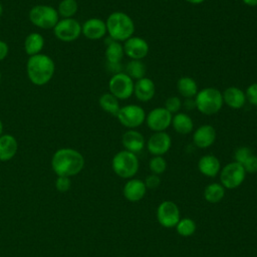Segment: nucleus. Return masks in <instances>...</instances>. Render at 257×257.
Instances as JSON below:
<instances>
[{
	"mask_svg": "<svg viewBox=\"0 0 257 257\" xmlns=\"http://www.w3.org/2000/svg\"><path fill=\"white\" fill-rule=\"evenodd\" d=\"M222 95L224 103L233 109L242 108L247 101L245 91L237 86L227 87L222 92Z\"/></svg>",
	"mask_w": 257,
	"mask_h": 257,
	"instance_id": "19",
	"label": "nucleus"
},
{
	"mask_svg": "<svg viewBox=\"0 0 257 257\" xmlns=\"http://www.w3.org/2000/svg\"><path fill=\"white\" fill-rule=\"evenodd\" d=\"M172 125L180 135H189L194 130L193 119L186 112L175 113L172 119Z\"/></svg>",
	"mask_w": 257,
	"mask_h": 257,
	"instance_id": "24",
	"label": "nucleus"
},
{
	"mask_svg": "<svg viewBox=\"0 0 257 257\" xmlns=\"http://www.w3.org/2000/svg\"><path fill=\"white\" fill-rule=\"evenodd\" d=\"M185 1H187L188 3L193 4V5H199V4H202L203 2H205L206 0H185Z\"/></svg>",
	"mask_w": 257,
	"mask_h": 257,
	"instance_id": "43",
	"label": "nucleus"
},
{
	"mask_svg": "<svg viewBox=\"0 0 257 257\" xmlns=\"http://www.w3.org/2000/svg\"><path fill=\"white\" fill-rule=\"evenodd\" d=\"M105 59L108 63H119L124 55L123 45L115 40L110 38V41L106 44L105 48Z\"/></svg>",
	"mask_w": 257,
	"mask_h": 257,
	"instance_id": "26",
	"label": "nucleus"
},
{
	"mask_svg": "<svg viewBox=\"0 0 257 257\" xmlns=\"http://www.w3.org/2000/svg\"><path fill=\"white\" fill-rule=\"evenodd\" d=\"M2 13H3V6H2V4L0 3V16L2 15Z\"/></svg>",
	"mask_w": 257,
	"mask_h": 257,
	"instance_id": "45",
	"label": "nucleus"
},
{
	"mask_svg": "<svg viewBox=\"0 0 257 257\" xmlns=\"http://www.w3.org/2000/svg\"><path fill=\"white\" fill-rule=\"evenodd\" d=\"M253 154H252V151L250 148L248 147H239L235 152H234V160L235 162L243 165L244 162L249 158L251 157Z\"/></svg>",
	"mask_w": 257,
	"mask_h": 257,
	"instance_id": "34",
	"label": "nucleus"
},
{
	"mask_svg": "<svg viewBox=\"0 0 257 257\" xmlns=\"http://www.w3.org/2000/svg\"><path fill=\"white\" fill-rule=\"evenodd\" d=\"M71 186V181L69 179V177H62V176H58L56 181H55V188L61 192V193H65L70 189Z\"/></svg>",
	"mask_w": 257,
	"mask_h": 257,
	"instance_id": "36",
	"label": "nucleus"
},
{
	"mask_svg": "<svg viewBox=\"0 0 257 257\" xmlns=\"http://www.w3.org/2000/svg\"><path fill=\"white\" fill-rule=\"evenodd\" d=\"M198 169L200 173L206 177H216L221 171V164L219 159L214 155H205L198 162Z\"/></svg>",
	"mask_w": 257,
	"mask_h": 257,
	"instance_id": "21",
	"label": "nucleus"
},
{
	"mask_svg": "<svg viewBox=\"0 0 257 257\" xmlns=\"http://www.w3.org/2000/svg\"><path fill=\"white\" fill-rule=\"evenodd\" d=\"M78 10L76 0H61L57 7V12L61 18H73Z\"/></svg>",
	"mask_w": 257,
	"mask_h": 257,
	"instance_id": "30",
	"label": "nucleus"
},
{
	"mask_svg": "<svg viewBox=\"0 0 257 257\" xmlns=\"http://www.w3.org/2000/svg\"><path fill=\"white\" fill-rule=\"evenodd\" d=\"M147 191L145 182L139 179L128 180L123 187V196L130 202L141 201Z\"/></svg>",
	"mask_w": 257,
	"mask_h": 257,
	"instance_id": "20",
	"label": "nucleus"
},
{
	"mask_svg": "<svg viewBox=\"0 0 257 257\" xmlns=\"http://www.w3.org/2000/svg\"><path fill=\"white\" fill-rule=\"evenodd\" d=\"M18 150V143L15 137L6 134L0 137V161L6 162L14 158Z\"/></svg>",
	"mask_w": 257,
	"mask_h": 257,
	"instance_id": "22",
	"label": "nucleus"
},
{
	"mask_svg": "<svg viewBox=\"0 0 257 257\" xmlns=\"http://www.w3.org/2000/svg\"><path fill=\"white\" fill-rule=\"evenodd\" d=\"M135 82L125 72L112 74L108 81V90L117 99H127L134 93Z\"/></svg>",
	"mask_w": 257,
	"mask_h": 257,
	"instance_id": "8",
	"label": "nucleus"
},
{
	"mask_svg": "<svg viewBox=\"0 0 257 257\" xmlns=\"http://www.w3.org/2000/svg\"><path fill=\"white\" fill-rule=\"evenodd\" d=\"M245 95H246V100L249 103L257 106V82H254L247 87L245 91Z\"/></svg>",
	"mask_w": 257,
	"mask_h": 257,
	"instance_id": "35",
	"label": "nucleus"
},
{
	"mask_svg": "<svg viewBox=\"0 0 257 257\" xmlns=\"http://www.w3.org/2000/svg\"><path fill=\"white\" fill-rule=\"evenodd\" d=\"M196 223L190 218H182L176 225V230L179 235L183 237L192 236L196 231Z\"/></svg>",
	"mask_w": 257,
	"mask_h": 257,
	"instance_id": "31",
	"label": "nucleus"
},
{
	"mask_svg": "<svg viewBox=\"0 0 257 257\" xmlns=\"http://www.w3.org/2000/svg\"><path fill=\"white\" fill-rule=\"evenodd\" d=\"M177 89L185 98H193L198 93V84L196 80L190 76H183L177 81Z\"/></svg>",
	"mask_w": 257,
	"mask_h": 257,
	"instance_id": "25",
	"label": "nucleus"
},
{
	"mask_svg": "<svg viewBox=\"0 0 257 257\" xmlns=\"http://www.w3.org/2000/svg\"><path fill=\"white\" fill-rule=\"evenodd\" d=\"M124 69H125V73L132 79H137V80L145 77L147 73V67L142 60L131 59L126 63Z\"/></svg>",
	"mask_w": 257,
	"mask_h": 257,
	"instance_id": "29",
	"label": "nucleus"
},
{
	"mask_svg": "<svg viewBox=\"0 0 257 257\" xmlns=\"http://www.w3.org/2000/svg\"><path fill=\"white\" fill-rule=\"evenodd\" d=\"M51 167L57 176L72 177L80 173L83 169L84 158L74 149L61 148L53 154Z\"/></svg>",
	"mask_w": 257,
	"mask_h": 257,
	"instance_id": "1",
	"label": "nucleus"
},
{
	"mask_svg": "<svg viewBox=\"0 0 257 257\" xmlns=\"http://www.w3.org/2000/svg\"><path fill=\"white\" fill-rule=\"evenodd\" d=\"M173 114L164 106L153 108L146 115V123L153 132H165L172 124Z\"/></svg>",
	"mask_w": 257,
	"mask_h": 257,
	"instance_id": "11",
	"label": "nucleus"
},
{
	"mask_svg": "<svg viewBox=\"0 0 257 257\" xmlns=\"http://www.w3.org/2000/svg\"><path fill=\"white\" fill-rule=\"evenodd\" d=\"M182 105H184L185 109H187V110H193L194 108H196L195 99H193V98H186Z\"/></svg>",
	"mask_w": 257,
	"mask_h": 257,
	"instance_id": "41",
	"label": "nucleus"
},
{
	"mask_svg": "<svg viewBox=\"0 0 257 257\" xmlns=\"http://www.w3.org/2000/svg\"><path fill=\"white\" fill-rule=\"evenodd\" d=\"M172 146V139L166 132L154 133L147 142L148 151L154 156H163L169 152Z\"/></svg>",
	"mask_w": 257,
	"mask_h": 257,
	"instance_id": "14",
	"label": "nucleus"
},
{
	"mask_svg": "<svg viewBox=\"0 0 257 257\" xmlns=\"http://www.w3.org/2000/svg\"><path fill=\"white\" fill-rule=\"evenodd\" d=\"M182 104L183 102L179 96H170L166 99L164 107L173 114L179 112V110L182 107Z\"/></svg>",
	"mask_w": 257,
	"mask_h": 257,
	"instance_id": "33",
	"label": "nucleus"
},
{
	"mask_svg": "<svg viewBox=\"0 0 257 257\" xmlns=\"http://www.w3.org/2000/svg\"><path fill=\"white\" fill-rule=\"evenodd\" d=\"M242 166L246 173H250V174L257 173V156L252 155L244 162Z\"/></svg>",
	"mask_w": 257,
	"mask_h": 257,
	"instance_id": "37",
	"label": "nucleus"
},
{
	"mask_svg": "<svg viewBox=\"0 0 257 257\" xmlns=\"http://www.w3.org/2000/svg\"><path fill=\"white\" fill-rule=\"evenodd\" d=\"M106 67L113 74L122 72L121 71V64H120V62L119 63H108V62H106Z\"/></svg>",
	"mask_w": 257,
	"mask_h": 257,
	"instance_id": "40",
	"label": "nucleus"
},
{
	"mask_svg": "<svg viewBox=\"0 0 257 257\" xmlns=\"http://www.w3.org/2000/svg\"><path fill=\"white\" fill-rule=\"evenodd\" d=\"M3 135V123H2V120L0 119V137Z\"/></svg>",
	"mask_w": 257,
	"mask_h": 257,
	"instance_id": "44",
	"label": "nucleus"
},
{
	"mask_svg": "<svg viewBox=\"0 0 257 257\" xmlns=\"http://www.w3.org/2000/svg\"><path fill=\"white\" fill-rule=\"evenodd\" d=\"M54 36L63 42L76 40L81 34V24L74 18H61L53 27Z\"/></svg>",
	"mask_w": 257,
	"mask_h": 257,
	"instance_id": "9",
	"label": "nucleus"
},
{
	"mask_svg": "<svg viewBox=\"0 0 257 257\" xmlns=\"http://www.w3.org/2000/svg\"><path fill=\"white\" fill-rule=\"evenodd\" d=\"M242 2L249 6V7H256L257 6V0H242Z\"/></svg>",
	"mask_w": 257,
	"mask_h": 257,
	"instance_id": "42",
	"label": "nucleus"
},
{
	"mask_svg": "<svg viewBox=\"0 0 257 257\" xmlns=\"http://www.w3.org/2000/svg\"><path fill=\"white\" fill-rule=\"evenodd\" d=\"M121 144L125 151L137 154L144 149L146 141L140 132L136 130H128L122 135Z\"/></svg>",
	"mask_w": 257,
	"mask_h": 257,
	"instance_id": "18",
	"label": "nucleus"
},
{
	"mask_svg": "<svg viewBox=\"0 0 257 257\" xmlns=\"http://www.w3.org/2000/svg\"><path fill=\"white\" fill-rule=\"evenodd\" d=\"M98 103L102 110L114 116H116L120 108L118 99L114 95H112L110 92H105L101 94L98 99Z\"/></svg>",
	"mask_w": 257,
	"mask_h": 257,
	"instance_id": "27",
	"label": "nucleus"
},
{
	"mask_svg": "<svg viewBox=\"0 0 257 257\" xmlns=\"http://www.w3.org/2000/svg\"><path fill=\"white\" fill-rule=\"evenodd\" d=\"M150 170L155 175L163 174L167 169V162L162 156H154L149 164Z\"/></svg>",
	"mask_w": 257,
	"mask_h": 257,
	"instance_id": "32",
	"label": "nucleus"
},
{
	"mask_svg": "<svg viewBox=\"0 0 257 257\" xmlns=\"http://www.w3.org/2000/svg\"><path fill=\"white\" fill-rule=\"evenodd\" d=\"M122 45L124 54L131 59L142 60L149 54L150 51L149 43L145 39L138 36H132L125 40Z\"/></svg>",
	"mask_w": 257,
	"mask_h": 257,
	"instance_id": "13",
	"label": "nucleus"
},
{
	"mask_svg": "<svg viewBox=\"0 0 257 257\" xmlns=\"http://www.w3.org/2000/svg\"><path fill=\"white\" fill-rule=\"evenodd\" d=\"M216 141V130L211 124H202L194 131L193 143L197 148L207 149Z\"/></svg>",
	"mask_w": 257,
	"mask_h": 257,
	"instance_id": "16",
	"label": "nucleus"
},
{
	"mask_svg": "<svg viewBox=\"0 0 257 257\" xmlns=\"http://www.w3.org/2000/svg\"><path fill=\"white\" fill-rule=\"evenodd\" d=\"M106 31L112 40L125 41L135 33L134 20L124 12L115 11L108 15L105 20Z\"/></svg>",
	"mask_w": 257,
	"mask_h": 257,
	"instance_id": "3",
	"label": "nucleus"
},
{
	"mask_svg": "<svg viewBox=\"0 0 257 257\" xmlns=\"http://www.w3.org/2000/svg\"><path fill=\"white\" fill-rule=\"evenodd\" d=\"M245 176L246 172L243 166L234 161L220 171L221 185L227 189H235L244 182Z\"/></svg>",
	"mask_w": 257,
	"mask_h": 257,
	"instance_id": "10",
	"label": "nucleus"
},
{
	"mask_svg": "<svg viewBox=\"0 0 257 257\" xmlns=\"http://www.w3.org/2000/svg\"><path fill=\"white\" fill-rule=\"evenodd\" d=\"M158 222L165 228L176 227L180 221V210L172 201L162 202L157 209Z\"/></svg>",
	"mask_w": 257,
	"mask_h": 257,
	"instance_id": "12",
	"label": "nucleus"
},
{
	"mask_svg": "<svg viewBox=\"0 0 257 257\" xmlns=\"http://www.w3.org/2000/svg\"><path fill=\"white\" fill-rule=\"evenodd\" d=\"M156 93V84L149 77H143L135 82L134 94L142 102H147L153 99Z\"/></svg>",
	"mask_w": 257,
	"mask_h": 257,
	"instance_id": "17",
	"label": "nucleus"
},
{
	"mask_svg": "<svg viewBox=\"0 0 257 257\" xmlns=\"http://www.w3.org/2000/svg\"><path fill=\"white\" fill-rule=\"evenodd\" d=\"M28 18L30 22L41 29H53L59 20L57 9L50 5L39 4L33 6L29 13Z\"/></svg>",
	"mask_w": 257,
	"mask_h": 257,
	"instance_id": "6",
	"label": "nucleus"
},
{
	"mask_svg": "<svg viewBox=\"0 0 257 257\" xmlns=\"http://www.w3.org/2000/svg\"><path fill=\"white\" fill-rule=\"evenodd\" d=\"M194 99L196 108L205 115L219 112L224 104L222 92L215 87H205L199 90Z\"/></svg>",
	"mask_w": 257,
	"mask_h": 257,
	"instance_id": "4",
	"label": "nucleus"
},
{
	"mask_svg": "<svg viewBox=\"0 0 257 257\" xmlns=\"http://www.w3.org/2000/svg\"><path fill=\"white\" fill-rule=\"evenodd\" d=\"M107 33L105 21L100 18L92 17L84 21L81 25V34L90 40H98L105 36Z\"/></svg>",
	"mask_w": 257,
	"mask_h": 257,
	"instance_id": "15",
	"label": "nucleus"
},
{
	"mask_svg": "<svg viewBox=\"0 0 257 257\" xmlns=\"http://www.w3.org/2000/svg\"><path fill=\"white\" fill-rule=\"evenodd\" d=\"M160 184H161V179L158 175H155V174L148 176L145 180V185L147 189H156L160 186Z\"/></svg>",
	"mask_w": 257,
	"mask_h": 257,
	"instance_id": "38",
	"label": "nucleus"
},
{
	"mask_svg": "<svg viewBox=\"0 0 257 257\" xmlns=\"http://www.w3.org/2000/svg\"><path fill=\"white\" fill-rule=\"evenodd\" d=\"M26 72L29 80L38 86L48 83L54 75L55 63L47 54L39 53L29 56L26 63Z\"/></svg>",
	"mask_w": 257,
	"mask_h": 257,
	"instance_id": "2",
	"label": "nucleus"
},
{
	"mask_svg": "<svg viewBox=\"0 0 257 257\" xmlns=\"http://www.w3.org/2000/svg\"><path fill=\"white\" fill-rule=\"evenodd\" d=\"M8 52H9L8 44L5 41L0 40V61H2L7 57Z\"/></svg>",
	"mask_w": 257,
	"mask_h": 257,
	"instance_id": "39",
	"label": "nucleus"
},
{
	"mask_svg": "<svg viewBox=\"0 0 257 257\" xmlns=\"http://www.w3.org/2000/svg\"><path fill=\"white\" fill-rule=\"evenodd\" d=\"M146 115L147 114L141 105L126 104L120 106L116 114V118L124 127L135 130L145 122Z\"/></svg>",
	"mask_w": 257,
	"mask_h": 257,
	"instance_id": "7",
	"label": "nucleus"
},
{
	"mask_svg": "<svg viewBox=\"0 0 257 257\" xmlns=\"http://www.w3.org/2000/svg\"><path fill=\"white\" fill-rule=\"evenodd\" d=\"M111 167L118 177L131 179L139 171V159L136 154L123 150L113 156Z\"/></svg>",
	"mask_w": 257,
	"mask_h": 257,
	"instance_id": "5",
	"label": "nucleus"
},
{
	"mask_svg": "<svg viewBox=\"0 0 257 257\" xmlns=\"http://www.w3.org/2000/svg\"><path fill=\"white\" fill-rule=\"evenodd\" d=\"M44 38L38 32H31L29 33L24 39V50L29 55H36L41 53L44 47Z\"/></svg>",
	"mask_w": 257,
	"mask_h": 257,
	"instance_id": "23",
	"label": "nucleus"
},
{
	"mask_svg": "<svg viewBox=\"0 0 257 257\" xmlns=\"http://www.w3.org/2000/svg\"><path fill=\"white\" fill-rule=\"evenodd\" d=\"M225 196V188L218 183L209 184L204 191L205 200L209 203H219Z\"/></svg>",
	"mask_w": 257,
	"mask_h": 257,
	"instance_id": "28",
	"label": "nucleus"
}]
</instances>
